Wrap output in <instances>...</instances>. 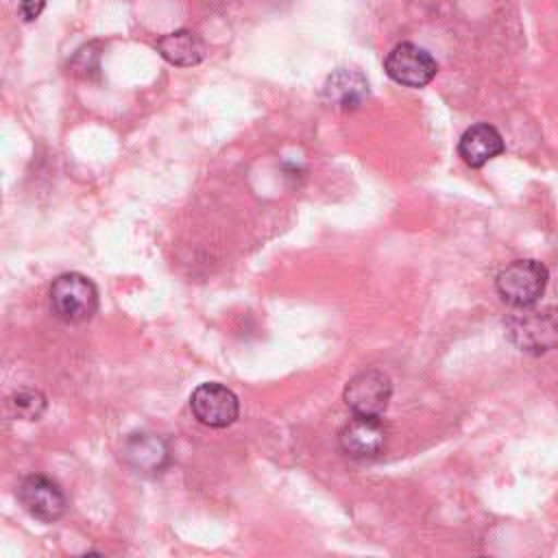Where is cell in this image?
I'll return each mask as SVG.
<instances>
[{
  "instance_id": "8",
  "label": "cell",
  "mask_w": 558,
  "mask_h": 558,
  "mask_svg": "<svg viewBox=\"0 0 558 558\" xmlns=\"http://www.w3.org/2000/svg\"><path fill=\"white\" fill-rule=\"evenodd\" d=\"M17 499L31 517L44 523H52L61 519L68 506L61 486L54 480L39 473L22 480V484L17 486Z\"/></svg>"
},
{
  "instance_id": "13",
  "label": "cell",
  "mask_w": 558,
  "mask_h": 558,
  "mask_svg": "<svg viewBox=\"0 0 558 558\" xmlns=\"http://www.w3.org/2000/svg\"><path fill=\"white\" fill-rule=\"evenodd\" d=\"M9 410L24 421H39L48 408L46 397L39 390H20L9 397Z\"/></svg>"
},
{
  "instance_id": "4",
  "label": "cell",
  "mask_w": 558,
  "mask_h": 558,
  "mask_svg": "<svg viewBox=\"0 0 558 558\" xmlns=\"http://www.w3.org/2000/svg\"><path fill=\"white\" fill-rule=\"evenodd\" d=\"M384 70L395 83L418 89L434 81L438 72V63L425 48L412 41H401L388 52L384 61Z\"/></svg>"
},
{
  "instance_id": "2",
  "label": "cell",
  "mask_w": 558,
  "mask_h": 558,
  "mask_svg": "<svg viewBox=\"0 0 558 558\" xmlns=\"http://www.w3.org/2000/svg\"><path fill=\"white\" fill-rule=\"evenodd\" d=\"M50 307L63 323H85L98 312V290L89 277L63 272L50 286Z\"/></svg>"
},
{
  "instance_id": "3",
  "label": "cell",
  "mask_w": 558,
  "mask_h": 558,
  "mask_svg": "<svg viewBox=\"0 0 558 558\" xmlns=\"http://www.w3.org/2000/svg\"><path fill=\"white\" fill-rule=\"evenodd\" d=\"M547 279H549V272L541 262L517 259L497 275L495 288L501 301H506L508 305L527 307L543 296L547 288Z\"/></svg>"
},
{
  "instance_id": "14",
  "label": "cell",
  "mask_w": 558,
  "mask_h": 558,
  "mask_svg": "<svg viewBox=\"0 0 558 558\" xmlns=\"http://www.w3.org/2000/svg\"><path fill=\"white\" fill-rule=\"evenodd\" d=\"M44 7H46V0H20V13L26 22L37 20Z\"/></svg>"
},
{
  "instance_id": "7",
  "label": "cell",
  "mask_w": 558,
  "mask_h": 558,
  "mask_svg": "<svg viewBox=\"0 0 558 558\" xmlns=\"http://www.w3.org/2000/svg\"><path fill=\"white\" fill-rule=\"evenodd\" d=\"M386 442H388V427L379 416L355 414L338 432V445L342 453L357 460L379 456L386 449Z\"/></svg>"
},
{
  "instance_id": "5",
  "label": "cell",
  "mask_w": 558,
  "mask_h": 558,
  "mask_svg": "<svg viewBox=\"0 0 558 558\" xmlns=\"http://www.w3.org/2000/svg\"><path fill=\"white\" fill-rule=\"evenodd\" d=\"M390 377L377 368L360 371L344 386V403L353 414L360 416H381L390 403Z\"/></svg>"
},
{
  "instance_id": "6",
  "label": "cell",
  "mask_w": 558,
  "mask_h": 558,
  "mask_svg": "<svg viewBox=\"0 0 558 558\" xmlns=\"http://www.w3.org/2000/svg\"><path fill=\"white\" fill-rule=\"evenodd\" d=\"M190 408L198 423L214 429L229 427L240 414L238 397L227 386L216 381L201 384L190 397Z\"/></svg>"
},
{
  "instance_id": "1",
  "label": "cell",
  "mask_w": 558,
  "mask_h": 558,
  "mask_svg": "<svg viewBox=\"0 0 558 558\" xmlns=\"http://www.w3.org/2000/svg\"><path fill=\"white\" fill-rule=\"evenodd\" d=\"M508 340L523 353L541 355L558 347V307H519L506 318Z\"/></svg>"
},
{
  "instance_id": "10",
  "label": "cell",
  "mask_w": 558,
  "mask_h": 558,
  "mask_svg": "<svg viewBox=\"0 0 558 558\" xmlns=\"http://www.w3.org/2000/svg\"><path fill=\"white\" fill-rule=\"evenodd\" d=\"M504 148H506V144H504L501 133L493 124H486V122L469 126L458 142V155L471 168H482L484 163H488L490 159L501 155Z\"/></svg>"
},
{
  "instance_id": "11",
  "label": "cell",
  "mask_w": 558,
  "mask_h": 558,
  "mask_svg": "<svg viewBox=\"0 0 558 558\" xmlns=\"http://www.w3.org/2000/svg\"><path fill=\"white\" fill-rule=\"evenodd\" d=\"M157 52L172 65L179 68H190L203 61L205 57V46L196 37V33L187 28H179L172 33H166L157 39Z\"/></svg>"
},
{
  "instance_id": "12",
  "label": "cell",
  "mask_w": 558,
  "mask_h": 558,
  "mask_svg": "<svg viewBox=\"0 0 558 558\" xmlns=\"http://www.w3.org/2000/svg\"><path fill=\"white\" fill-rule=\"evenodd\" d=\"M323 96L327 102H331L336 107L355 109L368 96V83L360 72L338 70L325 81Z\"/></svg>"
},
{
  "instance_id": "9",
  "label": "cell",
  "mask_w": 558,
  "mask_h": 558,
  "mask_svg": "<svg viewBox=\"0 0 558 558\" xmlns=\"http://www.w3.org/2000/svg\"><path fill=\"white\" fill-rule=\"evenodd\" d=\"M122 458L135 473L155 477L170 464V449L166 440L153 432H133L122 442Z\"/></svg>"
}]
</instances>
